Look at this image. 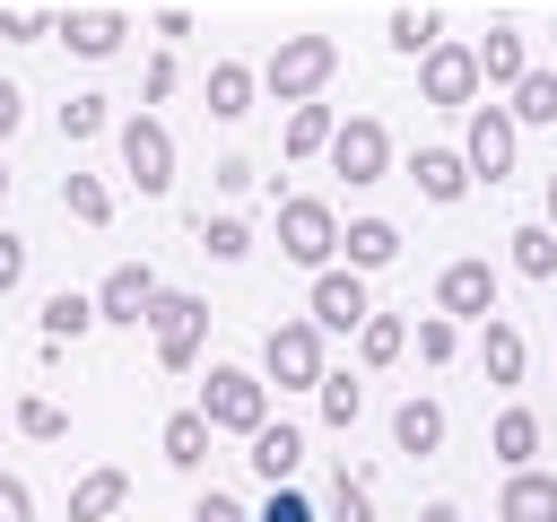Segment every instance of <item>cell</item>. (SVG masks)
Returning a JSON list of instances; mask_svg holds the SVG:
<instances>
[{
    "label": "cell",
    "instance_id": "1",
    "mask_svg": "<svg viewBox=\"0 0 557 522\" xmlns=\"http://www.w3.org/2000/svg\"><path fill=\"white\" fill-rule=\"evenodd\" d=\"M339 78V35H278L270 52H261V96H278V104H322V87Z\"/></svg>",
    "mask_w": 557,
    "mask_h": 522
},
{
    "label": "cell",
    "instance_id": "2",
    "mask_svg": "<svg viewBox=\"0 0 557 522\" xmlns=\"http://www.w3.org/2000/svg\"><path fill=\"white\" fill-rule=\"evenodd\" d=\"M339 209L331 200H313V191H296V200H278V261H296L305 278H322V270H339Z\"/></svg>",
    "mask_w": 557,
    "mask_h": 522
},
{
    "label": "cell",
    "instance_id": "3",
    "mask_svg": "<svg viewBox=\"0 0 557 522\" xmlns=\"http://www.w3.org/2000/svg\"><path fill=\"white\" fill-rule=\"evenodd\" d=\"M200 418L218 426V435H261L270 426V374L261 365H209V383H200Z\"/></svg>",
    "mask_w": 557,
    "mask_h": 522
},
{
    "label": "cell",
    "instance_id": "4",
    "mask_svg": "<svg viewBox=\"0 0 557 522\" xmlns=\"http://www.w3.org/2000/svg\"><path fill=\"white\" fill-rule=\"evenodd\" d=\"M261 374H270L278 391H322V374H331V357H322V322H313V313L270 322V339H261Z\"/></svg>",
    "mask_w": 557,
    "mask_h": 522
},
{
    "label": "cell",
    "instance_id": "5",
    "mask_svg": "<svg viewBox=\"0 0 557 522\" xmlns=\"http://www.w3.org/2000/svg\"><path fill=\"white\" fill-rule=\"evenodd\" d=\"M148 339H157V365H165V374H191V365H200V348H209V296L165 287V296H157V313H148Z\"/></svg>",
    "mask_w": 557,
    "mask_h": 522
},
{
    "label": "cell",
    "instance_id": "6",
    "mask_svg": "<svg viewBox=\"0 0 557 522\" xmlns=\"http://www.w3.org/2000/svg\"><path fill=\"white\" fill-rule=\"evenodd\" d=\"M418 96H426V104H444V113H470V104L487 96V78H479V44L444 35L435 52H418Z\"/></svg>",
    "mask_w": 557,
    "mask_h": 522
},
{
    "label": "cell",
    "instance_id": "7",
    "mask_svg": "<svg viewBox=\"0 0 557 522\" xmlns=\"http://www.w3.org/2000/svg\"><path fill=\"white\" fill-rule=\"evenodd\" d=\"M113 148H122V174H131L148 200L174 191V130H165L157 113H122V122H113Z\"/></svg>",
    "mask_w": 557,
    "mask_h": 522
},
{
    "label": "cell",
    "instance_id": "8",
    "mask_svg": "<svg viewBox=\"0 0 557 522\" xmlns=\"http://www.w3.org/2000/svg\"><path fill=\"white\" fill-rule=\"evenodd\" d=\"M331 174L348 183V191H366V183H383L392 174V130L374 122V113H339V130H331Z\"/></svg>",
    "mask_w": 557,
    "mask_h": 522
},
{
    "label": "cell",
    "instance_id": "9",
    "mask_svg": "<svg viewBox=\"0 0 557 522\" xmlns=\"http://www.w3.org/2000/svg\"><path fill=\"white\" fill-rule=\"evenodd\" d=\"M461 157H470V174L479 183H505L513 174V157H522V122L505 113V104H470V122H461Z\"/></svg>",
    "mask_w": 557,
    "mask_h": 522
},
{
    "label": "cell",
    "instance_id": "10",
    "mask_svg": "<svg viewBox=\"0 0 557 522\" xmlns=\"http://www.w3.org/2000/svg\"><path fill=\"white\" fill-rule=\"evenodd\" d=\"M305 313L322 322V339H357L366 322H374V296H366V270H322L313 287H305Z\"/></svg>",
    "mask_w": 557,
    "mask_h": 522
},
{
    "label": "cell",
    "instance_id": "11",
    "mask_svg": "<svg viewBox=\"0 0 557 522\" xmlns=\"http://www.w3.org/2000/svg\"><path fill=\"white\" fill-rule=\"evenodd\" d=\"M496 261L487 252H453L444 270H435V313H453V322H487L496 313Z\"/></svg>",
    "mask_w": 557,
    "mask_h": 522
},
{
    "label": "cell",
    "instance_id": "12",
    "mask_svg": "<svg viewBox=\"0 0 557 522\" xmlns=\"http://www.w3.org/2000/svg\"><path fill=\"white\" fill-rule=\"evenodd\" d=\"M157 296H165V278H157L148 261H113V270L96 278V313L122 322V331H139V322L157 313Z\"/></svg>",
    "mask_w": 557,
    "mask_h": 522
},
{
    "label": "cell",
    "instance_id": "13",
    "mask_svg": "<svg viewBox=\"0 0 557 522\" xmlns=\"http://www.w3.org/2000/svg\"><path fill=\"white\" fill-rule=\"evenodd\" d=\"M52 35L78 52V61H113L131 44V17L122 9H52Z\"/></svg>",
    "mask_w": 557,
    "mask_h": 522
},
{
    "label": "cell",
    "instance_id": "14",
    "mask_svg": "<svg viewBox=\"0 0 557 522\" xmlns=\"http://www.w3.org/2000/svg\"><path fill=\"white\" fill-rule=\"evenodd\" d=\"M531 70H540V61H531V35H522V26H487V35H479V78H487L496 96H513Z\"/></svg>",
    "mask_w": 557,
    "mask_h": 522
},
{
    "label": "cell",
    "instance_id": "15",
    "mask_svg": "<svg viewBox=\"0 0 557 522\" xmlns=\"http://www.w3.org/2000/svg\"><path fill=\"white\" fill-rule=\"evenodd\" d=\"M252 96H261V70H252V61H209V78H200L209 122H244V113H252Z\"/></svg>",
    "mask_w": 557,
    "mask_h": 522
},
{
    "label": "cell",
    "instance_id": "16",
    "mask_svg": "<svg viewBox=\"0 0 557 522\" xmlns=\"http://www.w3.org/2000/svg\"><path fill=\"white\" fill-rule=\"evenodd\" d=\"M409 183H418V200L453 209V200H461L479 174H470V157H461V148H418V157H409Z\"/></svg>",
    "mask_w": 557,
    "mask_h": 522
},
{
    "label": "cell",
    "instance_id": "17",
    "mask_svg": "<svg viewBox=\"0 0 557 522\" xmlns=\"http://www.w3.org/2000/svg\"><path fill=\"white\" fill-rule=\"evenodd\" d=\"M392 452H409V461L444 452V400H435V391H409V400L392 409Z\"/></svg>",
    "mask_w": 557,
    "mask_h": 522
},
{
    "label": "cell",
    "instance_id": "18",
    "mask_svg": "<svg viewBox=\"0 0 557 522\" xmlns=\"http://www.w3.org/2000/svg\"><path fill=\"white\" fill-rule=\"evenodd\" d=\"M540 444H548V426H540L522 400H505V409H496V426H487V452H496L505 470H540Z\"/></svg>",
    "mask_w": 557,
    "mask_h": 522
},
{
    "label": "cell",
    "instance_id": "19",
    "mask_svg": "<svg viewBox=\"0 0 557 522\" xmlns=\"http://www.w3.org/2000/svg\"><path fill=\"white\" fill-rule=\"evenodd\" d=\"M122 505H131V470L96 461V470H78V478H70V522H113Z\"/></svg>",
    "mask_w": 557,
    "mask_h": 522
},
{
    "label": "cell",
    "instance_id": "20",
    "mask_svg": "<svg viewBox=\"0 0 557 522\" xmlns=\"http://www.w3.org/2000/svg\"><path fill=\"white\" fill-rule=\"evenodd\" d=\"M522 365H531L522 331H513L505 313H487V322H479V374H487L496 391H513V383H522Z\"/></svg>",
    "mask_w": 557,
    "mask_h": 522
},
{
    "label": "cell",
    "instance_id": "21",
    "mask_svg": "<svg viewBox=\"0 0 557 522\" xmlns=\"http://www.w3.org/2000/svg\"><path fill=\"white\" fill-rule=\"evenodd\" d=\"M496 522H557V470H505Z\"/></svg>",
    "mask_w": 557,
    "mask_h": 522
},
{
    "label": "cell",
    "instance_id": "22",
    "mask_svg": "<svg viewBox=\"0 0 557 522\" xmlns=\"http://www.w3.org/2000/svg\"><path fill=\"white\" fill-rule=\"evenodd\" d=\"M339 261H348V270H392V261H400V226H392V217H348Z\"/></svg>",
    "mask_w": 557,
    "mask_h": 522
},
{
    "label": "cell",
    "instance_id": "23",
    "mask_svg": "<svg viewBox=\"0 0 557 522\" xmlns=\"http://www.w3.org/2000/svg\"><path fill=\"white\" fill-rule=\"evenodd\" d=\"M209 444H218V426H209L200 409H174V418L157 426V452H165L174 470H200V461H209Z\"/></svg>",
    "mask_w": 557,
    "mask_h": 522
},
{
    "label": "cell",
    "instance_id": "24",
    "mask_svg": "<svg viewBox=\"0 0 557 522\" xmlns=\"http://www.w3.org/2000/svg\"><path fill=\"white\" fill-rule=\"evenodd\" d=\"M244 461H252L270 487H287V478H296V461H305V435H296L287 418H270V426L252 435V452H244Z\"/></svg>",
    "mask_w": 557,
    "mask_h": 522
},
{
    "label": "cell",
    "instance_id": "25",
    "mask_svg": "<svg viewBox=\"0 0 557 522\" xmlns=\"http://www.w3.org/2000/svg\"><path fill=\"white\" fill-rule=\"evenodd\" d=\"M331 130H339V104H287V130H278V148L305 165V157H322V148H331Z\"/></svg>",
    "mask_w": 557,
    "mask_h": 522
},
{
    "label": "cell",
    "instance_id": "26",
    "mask_svg": "<svg viewBox=\"0 0 557 522\" xmlns=\"http://www.w3.org/2000/svg\"><path fill=\"white\" fill-rule=\"evenodd\" d=\"M104 313H96V287H52L44 296V339H87Z\"/></svg>",
    "mask_w": 557,
    "mask_h": 522
},
{
    "label": "cell",
    "instance_id": "27",
    "mask_svg": "<svg viewBox=\"0 0 557 522\" xmlns=\"http://www.w3.org/2000/svg\"><path fill=\"white\" fill-rule=\"evenodd\" d=\"M409 357V313H374L366 331H357V374H383V365H400Z\"/></svg>",
    "mask_w": 557,
    "mask_h": 522
},
{
    "label": "cell",
    "instance_id": "28",
    "mask_svg": "<svg viewBox=\"0 0 557 522\" xmlns=\"http://www.w3.org/2000/svg\"><path fill=\"white\" fill-rule=\"evenodd\" d=\"M313 409H322V426H357V418H366V374L331 365V374H322V391H313Z\"/></svg>",
    "mask_w": 557,
    "mask_h": 522
},
{
    "label": "cell",
    "instance_id": "29",
    "mask_svg": "<svg viewBox=\"0 0 557 522\" xmlns=\"http://www.w3.org/2000/svg\"><path fill=\"white\" fill-rule=\"evenodd\" d=\"M61 209L78 217V226H113V191H104V174H61Z\"/></svg>",
    "mask_w": 557,
    "mask_h": 522
},
{
    "label": "cell",
    "instance_id": "30",
    "mask_svg": "<svg viewBox=\"0 0 557 522\" xmlns=\"http://www.w3.org/2000/svg\"><path fill=\"white\" fill-rule=\"evenodd\" d=\"M505 244H513V270H522V278H557V226H548V217L513 226Z\"/></svg>",
    "mask_w": 557,
    "mask_h": 522
},
{
    "label": "cell",
    "instance_id": "31",
    "mask_svg": "<svg viewBox=\"0 0 557 522\" xmlns=\"http://www.w3.org/2000/svg\"><path fill=\"white\" fill-rule=\"evenodd\" d=\"M505 113H513L522 130H548V122H557V70H531V78L505 96Z\"/></svg>",
    "mask_w": 557,
    "mask_h": 522
},
{
    "label": "cell",
    "instance_id": "32",
    "mask_svg": "<svg viewBox=\"0 0 557 522\" xmlns=\"http://www.w3.org/2000/svg\"><path fill=\"white\" fill-rule=\"evenodd\" d=\"M383 44H392V52H435V44H444V17H435V9H392V17H383Z\"/></svg>",
    "mask_w": 557,
    "mask_h": 522
},
{
    "label": "cell",
    "instance_id": "33",
    "mask_svg": "<svg viewBox=\"0 0 557 522\" xmlns=\"http://www.w3.org/2000/svg\"><path fill=\"white\" fill-rule=\"evenodd\" d=\"M409 348H418V365H453L461 357V322L453 313H418L409 322Z\"/></svg>",
    "mask_w": 557,
    "mask_h": 522
},
{
    "label": "cell",
    "instance_id": "34",
    "mask_svg": "<svg viewBox=\"0 0 557 522\" xmlns=\"http://www.w3.org/2000/svg\"><path fill=\"white\" fill-rule=\"evenodd\" d=\"M17 435H26V444H70V409H61L52 391H26V400H17Z\"/></svg>",
    "mask_w": 557,
    "mask_h": 522
},
{
    "label": "cell",
    "instance_id": "35",
    "mask_svg": "<svg viewBox=\"0 0 557 522\" xmlns=\"http://www.w3.org/2000/svg\"><path fill=\"white\" fill-rule=\"evenodd\" d=\"M200 252L218 270H235V261H252V226L244 217H200Z\"/></svg>",
    "mask_w": 557,
    "mask_h": 522
},
{
    "label": "cell",
    "instance_id": "36",
    "mask_svg": "<svg viewBox=\"0 0 557 522\" xmlns=\"http://www.w3.org/2000/svg\"><path fill=\"white\" fill-rule=\"evenodd\" d=\"M104 122H113V104H104V96H70V104H61V139H96Z\"/></svg>",
    "mask_w": 557,
    "mask_h": 522
},
{
    "label": "cell",
    "instance_id": "37",
    "mask_svg": "<svg viewBox=\"0 0 557 522\" xmlns=\"http://www.w3.org/2000/svg\"><path fill=\"white\" fill-rule=\"evenodd\" d=\"M174 78H183V70H174V52H148V70H139V113H148V104H165V96H174Z\"/></svg>",
    "mask_w": 557,
    "mask_h": 522
},
{
    "label": "cell",
    "instance_id": "38",
    "mask_svg": "<svg viewBox=\"0 0 557 522\" xmlns=\"http://www.w3.org/2000/svg\"><path fill=\"white\" fill-rule=\"evenodd\" d=\"M44 35H52L44 9H0V44H44Z\"/></svg>",
    "mask_w": 557,
    "mask_h": 522
},
{
    "label": "cell",
    "instance_id": "39",
    "mask_svg": "<svg viewBox=\"0 0 557 522\" xmlns=\"http://www.w3.org/2000/svg\"><path fill=\"white\" fill-rule=\"evenodd\" d=\"M331 522H374V496H366V478H339V487H331Z\"/></svg>",
    "mask_w": 557,
    "mask_h": 522
},
{
    "label": "cell",
    "instance_id": "40",
    "mask_svg": "<svg viewBox=\"0 0 557 522\" xmlns=\"http://www.w3.org/2000/svg\"><path fill=\"white\" fill-rule=\"evenodd\" d=\"M26 261H35V252H26V235H9V226H0V296H17V287H26Z\"/></svg>",
    "mask_w": 557,
    "mask_h": 522
},
{
    "label": "cell",
    "instance_id": "41",
    "mask_svg": "<svg viewBox=\"0 0 557 522\" xmlns=\"http://www.w3.org/2000/svg\"><path fill=\"white\" fill-rule=\"evenodd\" d=\"M252 522H322V513H313V505H305L296 487H270V505H261Z\"/></svg>",
    "mask_w": 557,
    "mask_h": 522
},
{
    "label": "cell",
    "instance_id": "42",
    "mask_svg": "<svg viewBox=\"0 0 557 522\" xmlns=\"http://www.w3.org/2000/svg\"><path fill=\"white\" fill-rule=\"evenodd\" d=\"M191 522H252V513H244L226 487H200V496H191Z\"/></svg>",
    "mask_w": 557,
    "mask_h": 522
},
{
    "label": "cell",
    "instance_id": "43",
    "mask_svg": "<svg viewBox=\"0 0 557 522\" xmlns=\"http://www.w3.org/2000/svg\"><path fill=\"white\" fill-rule=\"evenodd\" d=\"M0 522H35V487L17 470H0Z\"/></svg>",
    "mask_w": 557,
    "mask_h": 522
},
{
    "label": "cell",
    "instance_id": "44",
    "mask_svg": "<svg viewBox=\"0 0 557 522\" xmlns=\"http://www.w3.org/2000/svg\"><path fill=\"white\" fill-rule=\"evenodd\" d=\"M17 122H26V87H17V78H0V139H9Z\"/></svg>",
    "mask_w": 557,
    "mask_h": 522
},
{
    "label": "cell",
    "instance_id": "45",
    "mask_svg": "<svg viewBox=\"0 0 557 522\" xmlns=\"http://www.w3.org/2000/svg\"><path fill=\"white\" fill-rule=\"evenodd\" d=\"M218 191H252V157H226L218 165Z\"/></svg>",
    "mask_w": 557,
    "mask_h": 522
},
{
    "label": "cell",
    "instance_id": "46",
    "mask_svg": "<svg viewBox=\"0 0 557 522\" xmlns=\"http://www.w3.org/2000/svg\"><path fill=\"white\" fill-rule=\"evenodd\" d=\"M418 522H470V513H461L453 496H435V505H418Z\"/></svg>",
    "mask_w": 557,
    "mask_h": 522
},
{
    "label": "cell",
    "instance_id": "47",
    "mask_svg": "<svg viewBox=\"0 0 557 522\" xmlns=\"http://www.w3.org/2000/svg\"><path fill=\"white\" fill-rule=\"evenodd\" d=\"M540 217L557 226V174H540Z\"/></svg>",
    "mask_w": 557,
    "mask_h": 522
},
{
    "label": "cell",
    "instance_id": "48",
    "mask_svg": "<svg viewBox=\"0 0 557 522\" xmlns=\"http://www.w3.org/2000/svg\"><path fill=\"white\" fill-rule=\"evenodd\" d=\"M0 200H9V165H0Z\"/></svg>",
    "mask_w": 557,
    "mask_h": 522
},
{
    "label": "cell",
    "instance_id": "49",
    "mask_svg": "<svg viewBox=\"0 0 557 522\" xmlns=\"http://www.w3.org/2000/svg\"><path fill=\"white\" fill-rule=\"evenodd\" d=\"M548 35H557V26H548Z\"/></svg>",
    "mask_w": 557,
    "mask_h": 522
}]
</instances>
